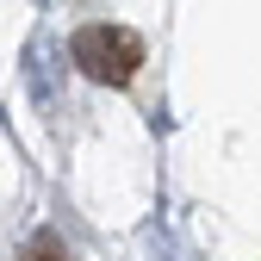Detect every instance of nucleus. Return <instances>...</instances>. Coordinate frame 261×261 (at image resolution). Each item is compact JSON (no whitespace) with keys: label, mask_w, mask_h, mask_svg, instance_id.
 Returning a JSON list of instances; mask_svg holds the SVG:
<instances>
[{"label":"nucleus","mask_w":261,"mask_h":261,"mask_svg":"<svg viewBox=\"0 0 261 261\" xmlns=\"http://www.w3.org/2000/svg\"><path fill=\"white\" fill-rule=\"evenodd\" d=\"M143 38L130 25H106V19H93V25H81L75 38H69V62L87 75V81H100V87H130L137 81V69H143Z\"/></svg>","instance_id":"obj_1"},{"label":"nucleus","mask_w":261,"mask_h":261,"mask_svg":"<svg viewBox=\"0 0 261 261\" xmlns=\"http://www.w3.org/2000/svg\"><path fill=\"white\" fill-rule=\"evenodd\" d=\"M19 261H75V255H69V243H62L56 230H38V237L19 249Z\"/></svg>","instance_id":"obj_2"}]
</instances>
